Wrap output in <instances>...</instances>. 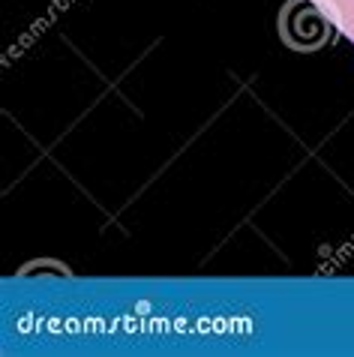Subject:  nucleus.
Returning <instances> with one entry per match:
<instances>
[{
    "mask_svg": "<svg viewBox=\"0 0 354 357\" xmlns=\"http://www.w3.org/2000/svg\"><path fill=\"white\" fill-rule=\"evenodd\" d=\"M282 31L294 48H318L324 39H328L330 27L318 6H312L309 0H298V3H291L285 9Z\"/></svg>",
    "mask_w": 354,
    "mask_h": 357,
    "instance_id": "f257e3e1",
    "label": "nucleus"
}]
</instances>
